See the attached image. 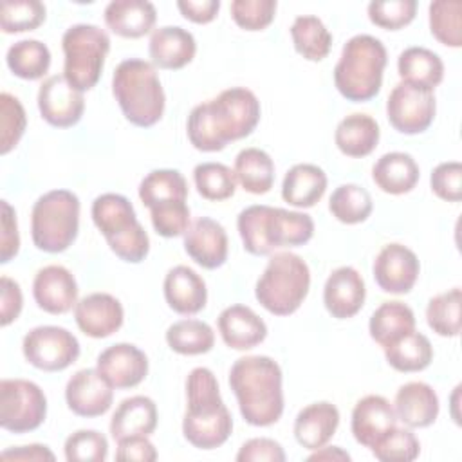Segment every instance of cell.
Here are the masks:
<instances>
[{
    "label": "cell",
    "mask_w": 462,
    "mask_h": 462,
    "mask_svg": "<svg viewBox=\"0 0 462 462\" xmlns=\"http://www.w3.org/2000/svg\"><path fill=\"white\" fill-rule=\"evenodd\" d=\"M90 215L117 258L128 263H139L148 256V233L137 220L135 209L125 195L103 193L96 197Z\"/></svg>",
    "instance_id": "7"
},
{
    "label": "cell",
    "mask_w": 462,
    "mask_h": 462,
    "mask_svg": "<svg viewBox=\"0 0 462 462\" xmlns=\"http://www.w3.org/2000/svg\"><path fill=\"white\" fill-rule=\"evenodd\" d=\"M168 346L180 356H200L213 348L215 332L200 319H180L168 327L166 330Z\"/></svg>",
    "instance_id": "40"
},
{
    "label": "cell",
    "mask_w": 462,
    "mask_h": 462,
    "mask_svg": "<svg viewBox=\"0 0 462 462\" xmlns=\"http://www.w3.org/2000/svg\"><path fill=\"white\" fill-rule=\"evenodd\" d=\"M20 249V235L16 213L7 200H2V236H0V262H11Z\"/></svg>",
    "instance_id": "54"
},
{
    "label": "cell",
    "mask_w": 462,
    "mask_h": 462,
    "mask_svg": "<svg viewBox=\"0 0 462 462\" xmlns=\"http://www.w3.org/2000/svg\"><path fill=\"white\" fill-rule=\"evenodd\" d=\"M38 110L56 128H70L79 123L85 112V97L65 76H49L38 88Z\"/></svg>",
    "instance_id": "14"
},
{
    "label": "cell",
    "mask_w": 462,
    "mask_h": 462,
    "mask_svg": "<svg viewBox=\"0 0 462 462\" xmlns=\"http://www.w3.org/2000/svg\"><path fill=\"white\" fill-rule=\"evenodd\" d=\"M244 249L254 256L271 254L278 247H298L314 235V220L301 211L265 204L247 206L236 218Z\"/></svg>",
    "instance_id": "4"
},
{
    "label": "cell",
    "mask_w": 462,
    "mask_h": 462,
    "mask_svg": "<svg viewBox=\"0 0 462 462\" xmlns=\"http://www.w3.org/2000/svg\"><path fill=\"white\" fill-rule=\"evenodd\" d=\"M397 426V415L393 404L383 395H365L359 399L352 410L350 430L354 439L365 446L372 448L379 439H383L390 430Z\"/></svg>",
    "instance_id": "22"
},
{
    "label": "cell",
    "mask_w": 462,
    "mask_h": 462,
    "mask_svg": "<svg viewBox=\"0 0 462 462\" xmlns=\"http://www.w3.org/2000/svg\"><path fill=\"white\" fill-rule=\"evenodd\" d=\"M374 209L370 193L359 184H341L328 199V211L336 220L346 226L365 222Z\"/></svg>",
    "instance_id": "41"
},
{
    "label": "cell",
    "mask_w": 462,
    "mask_h": 462,
    "mask_svg": "<svg viewBox=\"0 0 462 462\" xmlns=\"http://www.w3.org/2000/svg\"><path fill=\"white\" fill-rule=\"evenodd\" d=\"M238 462H283L285 451L280 442L269 437H254L244 442L236 453Z\"/></svg>",
    "instance_id": "53"
},
{
    "label": "cell",
    "mask_w": 462,
    "mask_h": 462,
    "mask_svg": "<svg viewBox=\"0 0 462 462\" xmlns=\"http://www.w3.org/2000/svg\"><path fill=\"white\" fill-rule=\"evenodd\" d=\"M260 101L245 87H231L191 108L186 132L199 152H220L253 134L260 121Z\"/></svg>",
    "instance_id": "1"
},
{
    "label": "cell",
    "mask_w": 462,
    "mask_h": 462,
    "mask_svg": "<svg viewBox=\"0 0 462 462\" xmlns=\"http://www.w3.org/2000/svg\"><path fill=\"white\" fill-rule=\"evenodd\" d=\"M460 287L433 296L426 307L428 327L442 337H457L460 334Z\"/></svg>",
    "instance_id": "42"
},
{
    "label": "cell",
    "mask_w": 462,
    "mask_h": 462,
    "mask_svg": "<svg viewBox=\"0 0 462 462\" xmlns=\"http://www.w3.org/2000/svg\"><path fill=\"white\" fill-rule=\"evenodd\" d=\"M415 330V314L402 301H384L370 316V337L383 348Z\"/></svg>",
    "instance_id": "34"
},
{
    "label": "cell",
    "mask_w": 462,
    "mask_h": 462,
    "mask_svg": "<svg viewBox=\"0 0 462 462\" xmlns=\"http://www.w3.org/2000/svg\"><path fill=\"white\" fill-rule=\"evenodd\" d=\"M420 177L417 161L404 152H390L381 155L372 166L375 186L390 195L410 193Z\"/></svg>",
    "instance_id": "30"
},
{
    "label": "cell",
    "mask_w": 462,
    "mask_h": 462,
    "mask_svg": "<svg viewBox=\"0 0 462 462\" xmlns=\"http://www.w3.org/2000/svg\"><path fill=\"white\" fill-rule=\"evenodd\" d=\"M96 368L114 390H126L144 381L148 357L132 343H116L97 356Z\"/></svg>",
    "instance_id": "17"
},
{
    "label": "cell",
    "mask_w": 462,
    "mask_h": 462,
    "mask_svg": "<svg viewBox=\"0 0 462 462\" xmlns=\"http://www.w3.org/2000/svg\"><path fill=\"white\" fill-rule=\"evenodd\" d=\"M74 319L85 336L103 339L123 327L125 310L116 296L108 292H92L76 303Z\"/></svg>",
    "instance_id": "18"
},
{
    "label": "cell",
    "mask_w": 462,
    "mask_h": 462,
    "mask_svg": "<svg viewBox=\"0 0 462 462\" xmlns=\"http://www.w3.org/2000/svg\"><path fill=\"white\" fill-rule=\"evenodd\" d=\"M366 298V287L357 269L341 265L334 269L323 287V303L328 314L336 319H348L356 316Z\"/></svg>",
    "instance_id": "21"
},
{
    "label": "cell",
    "mask_w": 462,
    "mask_h": 462,
    "mask_svg": "<svg viewBox=\"0 0 462 462\" xmlns=\"http://www.w3.org/2000/svg\"><path fill=\"white\" fill-rule=\"evenodd\" d=\"M197 42L193 34L179 25H164L152 32L148 54L153 67L164 70H179L193 61Z\"/></svg>",
    "instance_id": "24"
},
{
    "label": "cell",
    "mask_w": 462,
    "mask_h": 462,
    "mask_svg": "<svg viewBox=\"0 0 462 462\" xmlns=\"http://www.w3.org/2000/svg\"><path fill=\"white\" fill-rule=\"evenodd\" d=\"M339 426V410L328 401L312 402L301 408L294 419V437L305 449H318L325 446Z\"/></svg>",
    "instance_id": "27"
},
{
    "label": "cell",
    "mask_w": 462,
    "mask_h": 462,
    "mask_svg": "<svg viewBox=\"0 0 462 462\" xmlns=\"http://www.w3.org/2000/svg\"><path fill=\"white\" fill-rule=\"evenodd\" d=\"M106 27L121 38L148 34L157 20V11L146 0H112L103 13Z\"/></svg>",
    "instance_id": "28"
},
{
    "label": "cell",
    "mask_w": 462,
    "mask_h": 462,
    "mask_svg": "<svg viewBox=\"0 0 462 462\" xmlns=\"http://www.w3.org/2000/svg\"><path fill=\"white\" fill-rule=\"evenodd\" d=\"M374 280L381 291L390 294H406L413 289L420 263L417 254L402 244H386L374 260Z\"/></svg>",
    "instance_id": "15"
},
{
    "label": "cell",
    "mask_w": 462,
    "mask_h": 462,
    "mask_svg": "<svg viewBox=\"0 0 462 462\" xmlns=\"http://www.w3.org/2000/svg\"><path fill=\"white\" fill-rule=\"evenodd\" d=\"M139 199L150 209L159 204L188 199V182L179 170H153L139 184Z\"/></svg>",
    "instance_id": "39"
},
{
    "label": "cell",
    "mask_w": 462,
    "mask_h": 462,
    "mask_svg": "<svg viewBox=\"0 0 462 462\" xmlns=\"http://www.w3.org/2000/svg\"><path fill=\"white\" fill-rule=\"evenodd\" d=\"M383 350L386 363L393 370L404 374L420 372L433 361V346L430 339L417 330H411L410 334L386 345Z\"/></svg>",
    "instance_id": "36"
},
{
    "label": "cell",
    "mask_w": 462,
    "mask_h": 462,
    "mask_svg": "<svg viewBox=\"0 0 462 462\" xmlns=\"http://www.w3.org/2000/svg\"><path fill=\"white\" fill-rule=\"evenodd\" d=\"M116 458L121 462H152L157 458V449L148 435H132L117 440Z\"/></svg>",
    "instance_id": "55"
},
{
    "label": "cell",
    "mask_w": 462,
    "mask_h": 462,
    "mask_svg": "<svg viewBox=\"0 0 462 462\" xmlns=\"http://www.w3.org/2000/svg\"><path fill=\"white\" fill-rule=\"evenodd\" d=\"M63 76L78 90L94 88L101 78L106 54L110 51V36L94 23L70 25L61 38Z\"/></svg>",
    "instance_id": "10"
},
{
    "label": "cell",
    "mask_w": 462,
    "mask_h": 462,
    "mask_svg": "<svg viewBox=\"0 0 462 462\" xmlns=\"http://www.w3.org/2000/svg\"><path fill=\"white\" fill-rule=\"evenodd\" d=\"M291 38L300 56L309 61H321L332 47V34L314 14H301L291 25Z\"/></svg>",
    "instance_id": "37"
},
{
    "label": "cell",
    "mask_w": 462,
    "mask_h": 462,
    "mask_svg": "<svg viewBox=\"0 0 462 462\" xmlns=\"http://www.w3.org/2000/svg\"><path fill=\"white\" fill-rule=\"evenodd\" d=\"M5 63L14 76L34 81L49 72L51 51L40 40H20L7 49Z\"/></svg>",
    "instance_id": "38"
},
{
    "label": "cell",
    "mask_w": 462,
    "mask_h": 462,
    "mask_svg": "<svg viewBox=\"0 0 462 462\" xmlns=\"http://www.w3.org/2000/svg\"><path fill=\"white\" fill-rule=\"evenodd\" d=\"M65 401L69 410L78 417H101L112 408L114 388L97 368H81L67 381Z\"/></svg>",
    "instance_id": "16"
},
{
    "label": "cell",
    "mask_w": 462,
    "mask_h": 462,
    "mask_svg": "<svg viewBox=\"0 0 462 462\" xmlns=\"http://www.w3.org/2000/svg\"><path fill=\"white\" fill-rule=\"evenodd\" d=\"M276 0H233L231 18L244 31H263L276 14Z\"/></svg>",
    "instance_id": "51"
},
{
    "label": "cell",
    "mask_w": 462,
    "mask_h": 462,
    "mask_svg": "<svg viewBox=\"0 0 462 462\" xmlns=\"http://www.w3.org/2000/svg\"><path fill=\"white\" fill-rule=\"evenodd\" d=\"M307 460H350V455L341 449L339 446H321L318 449H314V453H310L307 457Z\"/></svg>",
    "instance_id": "59"
},
{
    "label": "cell",
    "mask_w": 462,
    "mask_h": 462,
    "mask_svg": "<svg viewBox=\"0 0 462 462\" xmlns=\"http://www.w3.org/2000/svg\"><path fill=\"white\" fill-rule=\"evenodd\" d=\"M32 296L43 312L67 314L78 303L76 278L63 265H45L34 274Z\"/></svg>",
    "instance_id": "19"
},
{
    "label": "cell",
    "mask_w": 462,
    "mask_h": 462,
    "mask_svg": "<svg viewBox=\"0 0 462 462\" xmlns=\"http://www.w3.org/2000/svg\"><path fill=\"white\" fill-rule=\"evenodd\" d=\"M180 14L193 23H209L217 18L220 0H179Z\"/></svg>",
    "instance_id": "57"
},
{
    "label": "cell",
    "mask_w": 462,
    "mask_h": 462,
    "mask_svg": "<svg viewBox=\"0 0 462 462\" xmlns=\"http://www.w3.org/2000/svg\"><path fill=\"white\" fill-rule=\"evenodd\" d=\"M236 182L253 195L271 191L274 184V162L271 155L260 148H244L235 157L233 168Z\"/></svg>",
    "instance_id": "35"
},
{
    "label": "cell",
    "mask_w": 462,
    "mask_h": 462,
    "mask_svg": "<svg viewBox=\"0 0 462 462\" xmlns=\"http://www.w3.org/2000/svg\"><path fill=\"white\" fill-rule=\"evenodd\" d=\"M283 375L280 365L269 356L238 357L229 370V386L236 397L244 420L265 428L282 419Z\"/></svg>",
    "instance_id": "2"
},
{
    "label": "cell",
    "mask_w": 462,
    "mask_h": 462,
    "mask_svg": "<svg viewBox=\"0 0 462 462\" xmlns=\"http://www.w3.org/2000/svg\"><path fill=\"white\" fill-rule=\"evenodd\" d=\"M430 186L439 199L458 202L462 199V164L458 161L437 164L431 171Z\"/></svg>",
    "instance_id": "52"
},
{
    "label": "cell",
    "mask_w": 462,
    "mask_h": 462,
    "mask_svg": "<svg viewBox=\"0 0 462 462\" xmlns=\"http://www.w3.org/2000/svg\"><path fill=\"white\" fill-rule=\"evenodd\" d=\"M168 307L182 316H193L206 307L208 289L202 276L188 265L171 267L162 283Z\"/></svg>",
    "instance_id": "23"
},
{
    "label": "cell",
    "mask_w": 462,
    "mask_h": 462,
    "mask_svg": "<svg viewBox=\"0 0 462 462\" xmlns=\"http://www.w3.org/2000/svg\"><path fill=\"white\" fill-rule=\"evenodd\" d=\"M0 323L2 327H7L20 316L23 307V296L18 282L9 276L0 278Z\"/></svg>",
    "instance_id": "56"
},
{
    "label": "cell",
    "mask_w": 462,
    "mask_h": 462,
    "mask_svg": "<svg viewBox=\"0 0 462 462\" xmlns=\"http://www.w3.org/2000/svg\"><path fill=\"white\" fill-rule=\"evenodd\" d=\"M29 365L43 372H61L79 357L78 337L63 327L42 325L31 328L22 341Z\"/></svg>",
    "instance_id": "12"
},
{
    "label": "cell",
    "mask_w": 462,
    "mask_h": 462,
    "mask_svg": "<svg viewBox=\"0 0 462 462\" xmlns=\"http://www.w3.org/2000/svg\"><path fill=\"white\" fill-rule=\"evenodd\" d=\"M227 233L224 226L209 217L193 220L184 233V251L204 269H218L227 260Z\"/></svg>",
    "instance_id": "20"
},
{
    "label": "cell",
    "mask_w": 462,
    "mask_h": 462,
    "mask_svg": "<svg viewBox=\"0 0 462 462\" xmlns=\"http://www.w3.org/2000/svg\"><path fill=\"white\" fill-rule=\"evenodd\" d=\"M397 420L406 428H428L435 422L440 402L437 392L422 381H410L402 384L393 399Z\"/></svg>",
    "instance_id": "26"
},
{
    "label": "cell",
    "mask_w": 462,
    "mask_h": 462,
    "mask_svg": "<svg viewBox=\"0 0 462 462\" xmlns=\"http://www.w3.org/2000/svg\"><path fill=\"white\" fill-rule=\"evenodd\" d=\"M79 199L69 189H52L38 197L31 209L32 244L45 253L67 251L79 231Z\"/></svg>",
    "instance_id": "9"
},
{
    "label": "cell",
    "mask_w": 462,
    "mask_h": 462,
    "mask_svg": "<svg viewBox=\"0 0 462 462\" xmlns=\"http://www.w3.org/2000/svg\"><path fill=\"white\" fill-rule=\"evenodd\" d=\"M2 460H54V453L43 446V444H29V446H18L2 451Z\"/></svg>",
    "instance_id": "58"
},
{
    "label": "cell",
    "mask_w": 462,
    "mask_h": 462,
    "mask_svg": "<svg viewBox=\"0 0 462 462\" xmlns=\"http://www.w3.org/2000/svg\"><path fill=\"white\" fill-rule=\"evenodd\" d=\"M462 2L435 0L430 4L428 20L433 38L446 45L458 49L462 45Z\"/></svg>",
    "instance_id": "43"
},
{
    "label": "cell",
    "mask_w": 462,
    "mask_h": 462,
    "mask_svg": "<svg viewBox=\"0 0 462 462\" xmlns=\"http://www.w3.org/2000/svg\"><path fill=\"white\" fill-rule=\"evenodd\" d=\"M310 289V271L307 262L291 251L271 254L263 273L260 274L254 298L274 316H289L296 312Z\"/></svg>",
    "instance_id": "8"
},
{
    "label": "cell",
    "mask_w": 462,
    "mask_h": 462,
    "mask_svg": "<svg viewBox=\"0 0 462 462\" xmlns=\"http://www.w3.org/2000/svg\"><path fill=\"white\" fill-rule=\"evenodd\" d=\"M47 415L43 390L27 379H2L0 426L11 433H27L42 426Z\"/></svg>",
    "instance_id": "11"
},
{
    "label": "cell",
    "mask_w": 462,
    "mask_h": 462,
    "mask_svg": "<svg viewBox=\"0 0 462 462\" xmlns=\"http://www.w3.org/2000/svg\"><path fill=\"white\" fill-rule=\"evenodd\" d=\"M193 180L199 195L206 200H226L236 191L235 173L222 162L197 164L193 170Z\"/></svg>",
    "instance_id": "44"
},
{
    "label": "cell",
    "mask_w": 462,
    "mask_h": 462,
    "mask_svg": "<svg viewBox=\"0 0 462 462\" xmlns=\"http://www.w3.org/2000/svg\"><path fill=\"white\" fill-rule=\"evenodd\" d=\"M159 413L155 402L146 395H132L119 402L110 419V435L117 442L132 435H152Z\"/></svg>",
    "instance_id": "29"
},
{
    "label": "cell",
    "mask_w": 462,
    "mask_h": 462,
    "mask_svg": "<svg viewBox=\"0 0 462 462\" xmlns=\"http://www.w3.org/2000/svg\"><path fill=\"white\" fill-rule=\"evenodd\" d=\"M27 126L25 110L18 97L9 92L0 94V153L5 155L20 143Z\"/></svg>",
    "instance_id": "47"
},
{
    "label": "cell",
    "mask_w": 462,
    "mask_h": 462,
    "mask_svg": "<svg viewBox=\"0 0 462 462\" xmlns=\"http://www.w3.org/2000/svg\"><path fill=\"white\" fill-rule=\"evenodd\" d=\"M233 431V417L222 401L218 381L206 366L193 368L186 377L184 439L199 449L220 448Z\"/></svg>",
    "instance_id": "3"
},
{
    "label": "cell",
    "mask_w": 462,
    "mask_h": 462,
    "mask_svg": "<svg viewBox=\"0 0 462 462\" xmlns=\"http://www.w3.org/2000/svg\"><path fill=\"white\" fill-rule=\"evenodd\" d=\"M437 112L433 90H424L410 83H397L386 99V117L390 125L406 135L426 132Z\"/></svg>",
    "instance_id": "13"
},
{
    "label": "cell",
    "mask_w": 462,
    "mask_h": 462,
    "mask_svg": "<svg viewBox=\"0 0 462 462\" xmlns=\"http://www.w3.org/2000/svg\"><path fill=\"white\" fill-rule=\"evenodd\" d=\"M368 18L374 25L397 31L413 22L417 14L415 0H374L368 4Z\"/></svg>",
    "instance_id": "49"
},
{
    "label": "cell",
    "mask_w": 462,
    "mask_h": 462,
    "mask_svg": "<svg viewBox=\"0 0 462 462\" xmlns=\"http://www.w3.org/2000/svg\"><path fill=\"white\" fill-rule=\"evenodd\" d=\"M45 22V5L40 0H5L0 5V29L5 34L34 31Z\"/></svg>",
    "instance_id": "45"
},
{
    "label": "cell",
    "mask_w": 462,
    "mask_h": 462,
    "mask_svg": "<svg viewBox=\"0 0 462 462\" xmlns=\"http://www.w3.org/2000/svg\"><path fill=\"white\" fill-rule=\"evenodd\" d=\"M69 462H103L108 457V440L96 430H78L63 446Z\"/></svg>",
    "instance_id": "48"
},
{
    "label": "cell",
    "mask_w": 462,
    "mask_h": 462,
    "mask_svg": "<svg viewBox=\"0 0 462 462\" xmlns=\"http://www.w3.org/2000/svg\"><path fill=\"white\" fill-rule=\"evenodd\" d=\"M388 61L383 42L370 34L352 36L341 51L334 67L337 92L354 103L370 101L383 85V72Z\"/></svg>",
    "instance_id": "6"
},
{
    "label": "cell",
    "mask_w": 462,
    "mask_h": 462,
    "mask_svg": "<svg viewBox=\"0 0 462 462\" xmlns=\"http://www.w3.org/2000/svg\"><path fill=\"white\" fill-rule=\"evenodd\" d=\"M112 94L125 116L135 126L150 128L164 114L166 96L153 63L141 58L121 61L112 76Z\"/></svg>",
    "instance_id": "5"
},
{
    "label": "cell",
    "mask_w": 462,
    "mask_h": 462,
    "mask_svg": "<svg viewBox=\"0 0 462 462\" xmlns=\"http://www.w3.org/2000/svg\"><path fill=\"white\" fill-rule=\"evenodd\" d=\"M381 137L377 121L368 114H350L339 121L334 132V143L337 150L346 157H366L370 155Z\"/></svg>",
    "instance_id": "32"
},
{
    "label": "cell",
    "mask_w": 462,
    "mask_h": 462,
    "mask_svg": "<svg viewBox=\"0 0 462 462\" xmlns=\"http://www.w3.org/2000/svg\"><path fill=\"white\" fill-rule=\"evenodd\" d=\"M327 191V173L310 162H300L287 170L282 182V199L294 208L316 206Z\"/></svg>",
    "instance_id": "31"
},
{
    "label": "cell",
    "mask_w": 462,
    "mask_h": 462,
    "mask_svg": "<svg viewBox=\"0 0 462 462\" xmlns=\"http://www.w3.org/2000/svg\"><path fill=\"white\" fill-rule=\"evenodd\" d=\"M401 81L424 90H433L444 79V63L440 56L426 47H408L397 58Z\"/></svg>",
    "instance_id": "33"
},
{
    "label": "cell",
    "mask_w": 462,
    "mask_h": 462,
    "mask_svg": "<svg viewBox=\"0 0 462 462\" xmlns=\"http://www.w3.org/2000/svg\"><path fill=\"white\" fill-rule=\"evenodd\" d=\"M150 220L157 235L164 238L180 236L191 224V213L186 200L166 202L150 208Z\"/></svg>",
    "instance_id": "50"
},
{
    "label": "cell",
    "mask_w": 462,
    "mask_h": 462,
    "mask_svg": "<svg viewBox=\"0 0 462 462\" xmlns=\"http://www.w3.org/2000/svg\"><path fill=\"white\" fill-rule=\"evenodd\" d=\"M222 341L233 350H251L267 337L265 321L247 305H229L217 319Z\"/></svg>",
    "instance_id": "25"
},
{
    "label": "cell",
    "mask_w": 462,
    "mask_h": 462,
    "mask_svg": "<svg viewBox=\"0 0 462 462\" xmlns=\"http://www.w3.org/2000/svg\"><path fill=\"white\" fill-rule=\"evenodd\" d=\"M370 451L381 462H410L419 457L420 442L408 428L395 426L379 439Z\"/></svg>",
    "instance_id": "46"
}]
</instances>
